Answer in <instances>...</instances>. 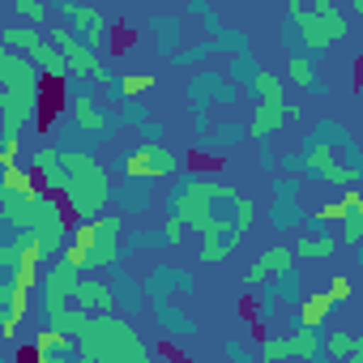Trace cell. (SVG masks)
<instances>
[{
	"instance_id": "1",
	"label": "cell",
	"mask_w": 363,
	"mask_h": 363,
	"mask_svg": "<svg viewBox=\"0 0 363 363\" xmlns=\"http://www.w3.org/2000/svg\"><path fill=\"white\" fill-rule=\"evenodd\" d=\"M299 150L308 154V179H316V184H329V189L363 184V150H359V141L350 137L346 124L316 120L303 133Z\"/></svg>"
},
{
	"instance_id": "2",
	"label": "cell",
	"mask_w": 363,
	"mask_h": 363,
	"mask_svg": "<svg viewBox=\"0 0 363 363\" xmlns=\"http://www.w3.org/2000/svg\"><path fill=\"white\" fill-rule=\"evenodd\" d=\"M9 223L18 227L22 244H26V248H35L43 261H56V257L69 248L73 227H77V218H73L69 201H65L60 193H48V189H39V193L18 210V218H9Z\"/></svg>"
},
{
	"instance_id": "3",
	"label": "cell",
	"mask_w": 363,
	"mask_h": 363,
	"mask_svg": "<svg viewBox=\"0 0 363 363\" xmlns=\"http://www.w3.org/2000/svg\"><path fill=\"white\" fill-rule=\"evenodd\" d=\"M77 346H82V363H145V359H154V350L137 337L133 316H124V312L90 316Z\"/></svg>"
},
{
	"instance_id": "4",
	"label": "cell",
	"mask_w": 363,
	"mask_h": 363,
	"mask_svg": "<svg viewBox=\"0 0 363 363\" xmlns=\"http://www.w3.org/2000/svg\"><path fill=\"white\" fill-rule=\"evenodd\" d=\"M128 218L116 210V214H94V218H82L77 227H73V240H69V248H65V257H73L86 274L90 269H111L116 261H120V252H124V227Z\"/></svg>"
},
{
	"instance_id": "5",
	"label": "cell",
	"mask_w": 363,
	"mask_h": 363,
	"mask_svg": "<svg viewBox=\"0 0 363 363\" xmlns=\"http://www.w3.org/2000/svg\"><path fill=\"white\" fill-rule=\"evenodd\" d=\"M82 274H86V269H82L73 257H65V252L43 269V278H39V303H35L39 325H52L65 308H73V295H77Z\"/></svg>"
},
{
	"instance_id": "6",
	"label": "cell",
	"mask_w": 363,
	"mask_h": 363,
	"mask_svg": "<svg viewBox=\"0 0 363 363\" xmlns=\"http://www.w3.org/2000/svg\"><path fill=\"white\" fill-rule=\"evenodd\" d=\"M116 162H120V175H141V179H154V184L158 179H175L184 171V154H175L162 141H137V145L120 150Z\"/></svg>"
},
{
	"instance_id": "7",
	"label": "cell",
	"mask_w": 363,
	"mask_h": 363,
	"mask_svg": "<svg viewBox=\"0 0 363 363\" xmlns=\"http://www.w3.org/2000/svg\"><path fill=\"white\" fill-rule=\"evenodd\" d=\"M111 175H107V167L103 162H94V167H86V171H77V175H69V184H65V201H69V210H73V218L82 223V218H94V214H103L107 206H111Z\"/></svg>"
},
{
	"instance_id": "8",
	"label": "cell",
	"mask_w": 363,
	"mask_h": 363,
	"mask_svg": "<svg viewBox=\"0 0 363 363\" xmlns=\"http://www.w3.org/2000/svg\"><path fill=\"white\" fill-rule=\"evenodd\" d=\"M299 22H303V35H308V48L312 56L320 60V52L337 39H346V18H342V5H329V0H299V5L291 9Z\"/></svg>"
},
{
	"instance_id": "9",
	"label": "cell",
	"mask_w": 363,
	"mask_h": 363,
	"mask_svg": "<svg viewBox=\"0 0 363 363\" xmlns=\"http://www.w3.org/2000/svg\"><path fill=\"white\" fill-rule=\"evenodd\" d=\"M184 99H189L193 116H210V107H235V103H240V86H235L227 73L201 65V69L189 73V82H184Z\"/></svg>"
},
{
	"instance_id": "10",
	"label": "cell",
	"mask_w": 363,
	"mask_h": 363,
	"mask_svg": "<svg viewBox=\"0 0 363 363\" xmlns=\"http://www.w3.org/2000/svg\"><path fill=\"white\" fill-rule=\"evenodd\" d=\"M299 179H303V175H286V171L274 179V197H269V206H265V218H269L274 231H299L303 218H308V210H303V201H299Z\"/></svg>"
},
{
	"instance_id": "11",
	"label": "cell",
	"mask_w": 363,
	"mask_h": 363,
	"mask_svg": "<svg viewBox=\"0 0 363 363\" xmlns=\"http://www.w3.org/2000/svg\"><path fill=\"white\" fill-rule=\"evenodd\" d=\"M43 141L60 145V150H94L99 154V133H90L77 116H73V103H60L48 120H43Z\"/></svg>"
},
{
	"instance_id": "12",
	"label": "cell",
	"mask_w": 363,
	"mask_h": 363,
	"mask_svg": "<svg viewBox=\"0 0 363 363\" xmlns=\"http://www.w3.org/2000/svg\"><path fill=\"white\" fill-rule=\"evenodd\" d=\"M30 312H35V286H26L13 274H0V337H18Z\"/></svg>"
},
{
	"instance_id": "13",
	"label": "cell",
	"mask_w": 363,
	"mask_h": 363,
	"mask_svg": "<svg viewBox=\"0 0 363 363\" xmlns=\"http://www.w3.org/2000/svg\"><path fill=\"white\" fill-rule=\"evenodd\" d=\"M26 354L35 363H82V346L73 333L56 329V325H39V333L26 342Z\"/></svg>"
},
{
	"instance_id": "14",
	"label": "cell",
	"mask_w": 363,
	"mask_h": 363,
	"mask_svg": "<svg viewBox=\"0 0 363 363\" xmlns=\"http://www.w3.org/2000/svg\"><path fill=\"white\" fill-rule=\"evenodd\" d=\"M39 189H43V184H39V175H35L30 167H22V162L5 167V175H0V218H18V210H22Z\"/></svg>"
},
{
	"instance_id": "15",
	"label": "cell",
	"mask_w": 363,
	"mask_h": 363,
	"mask_svg": "<svg viewBox=\"0 0 363 363\" xmlns=\"http://www.w3.org/2000/svg\"><path fill=\"white\" fill-rule=\"evenodd\" d=\"M111 206L124 214V218H145L150 210H158V193H154V179H141V175H124L120 184L111 189Z\"/></svg>"
},
{
	"instance_id": "16",
	"label": "cell",
	"mask_w": 363,
	"mask_h": 363,
	"mask_svg": "<svg viewBox=\"0 0 363 363\" xmlns=\"http://www.w3.org/2000/svg\"><path fill=\"white\" fill-rule=\"evenodd\" d=\"M244 141H252V128H248V120H231V116L214 120L206 133H193V150H201V154H231Z\"/></svg>"
},
{
	"instance_id": "17",
	"label": "cell",
	"mask_w": 363,
	"mask_h": 363,
	"mask_svg": "<svg viewBox=\"0 0 363 363\" xmlns=\"http://www.w3.org/2000/svg\"><path fill=\"white\" fill-rule=\"evenodd\" d=\"M48 35L60 43V52H65V60H69V73H86V77L99 82V73H103V56H99V48H90L86 39H77L69 26H52Z\"/></svg>"
},
{
	"instance_id": "18",
	"label": "cell",
	"mask_w": 363,
	"mask_h": 363,
	"mask_svg": "<svg viewBox=\"0 0 363 363\" xmlns=\"http://www.w3.org/2000/svg\"><path fill=\"white\" fill-rule=\"evenodd\" d=\"M107 282H111V295H116V312H124V316H141V312L150 308V291H145V282H137V278L124 269V261H116V265L107 269Z\"/></svg>"
},
{
	"instance_id": "19",
	"label": "cell",
	"mask_w": 363,
	"mask_h": 363,
	"mask_svg": "<svg viewBox=\"0 0 363 363\" xmlns=\"http://www.w3.org/2000/svg\"><path fill=\"white\" fill-rule=\"evenodd\" d=\"M65 26H69L77 39H86L90 48H103V43H107V30H111L116 22H107L103 9H94L90 0H77V5L65 9Z\"/></svg>"
},
{
	"instance_id": "20",
	"label": "cell",
	"mask_w": 363,
	"mask_h": 363,
	"mask_svg": "<svg viewBox=\"0 0 363 363\" xmlns=\"http://www.w3.org/2000/svg\"><path fill=\"white\" fill-rule=\"evenodd\" d=\"M30 171L39 175V184H43L48 193H65V184H69L65 150H60V145H52V141H43V145H35V150H30Z\"/></svg>"
},
{
	"instance_id": "21",
	"label": "cell",
	"mask_w": 363,
	"mask_h": 363,
	"mask_svg": "<svg viewBox=\"0 0 363 363\" xmlns=\"http://www.w3.org/2000/svg\"><path fill=\"white\" fill-rule=\"evenodd\" d=\"M150 312H154V320H158V329H162V337H193L201 325L179 308L171 295H150Z\"/></svg>"
},
{
	"instance_id": "22",
	"label": "cell",
	"mask_w": 363,
	"mask_h": 363,
	"mask_svg": "<svg viewBox=\"0 0 363 363\" xmlns=\"http://www.w3.org/2000/svg\"><path fill=\"white\" fill-rule=\"evenodd\" d=\"M145 30H150L154 52H158L162 60H171L179 48H184V18H175V13H154V18L145 22Z\"/></svg>"
},
{
	"instance_id": "23",
	"label": "cell",
	"mask_w": 363,
	"mask_h": 363,
	"mask_svg": "<svg viewBox=\"0 0 363 363\" xmlns=\"http://www.w3.org/2000/svg\"><path fill=\"white\" fill-rule=\"evenodd\" d=\"M145 291H150V295H171V291H179V295H197V278H193L189 269H179V265L158 261V265L145 274Z\"/></svg>"
},
{
	"instance_id": "24",
	"label": "cell",
	"mask_w": 363,
	"mask_h": 363,
	"mask_svg": "<svg viewBox=\"0 0 363 363\" xmlns=\"http://www.w3.org/2000/svg\"><path fill=\"white\" fill-rule=\"evenodd\" d=\"M295 261H299V257H295V248H282V244H278V248H265V252H261V257L244 269V286H248V291H257L261 282H269L274 274L291 269Z\"/></svg>"
},
{
	"instance_id": "25",
	"label": "cell",
	"mask_w": 363,
	"mask_h": 363,
	"mask_svg": "<svg viewBox=\"0 0 363 363\" xmlns=\"http://www.w3.org/2000/svg\"><path fill=\"white\" fill-rule=\"evenodd\" d=\"M240 240H244V231H240V227H231V223H218V227L201 231V261H206V265L227 261V257L240 248Z\"/></svg>"
},
{
	"instance_id": "26",
	"label": "cell",
	"mask_w": 363,
	"mask_h": 363,
	"mask_svg": "<svg viewBox=\"0 0 363 363\" xmlns=\"http://www.w3.org/2000/svg\"><path fill=\"white\" fill-rule=\"evenodd\" d=\"M73 303H77V308H86L90 316H99V312H116V295H111V282H107V278H94V269H90V274H82Z\"/></svg>"
},
{
	"instance_id": "27",
	"label": "cell",
	"mask_w": 363,
	"mask_h": 363,
	"mask_svg": "<svg viewBox=\"0 0 363 363\" xmlns=\"http://www.w3.org/2000/svg\"><path fill=\"white\" fill-rule=\"evenodd\" d=\"M291 346H295V359H308V363H325L329 359V346H325V329L320 325H295L291 329Z\"/></svg>"
},
{
	"instance_id": "28",
	"label": "cell",
	"mask_w": 363,
	"mask_h": 363,
	"mask_svg": "<svg viewBox=\"0 0 363 363\" xmlns=\"http://www.w3.org/2000/svg\"><path fill=\"white\" fill-rule=\"evenodd\" d=\"M286 73H291V82H295L303 94H312V99H325V94H329V86H325L320 73H316V56H286Z\"/></svg>"
},
{
	"instance_id": "29",
	"label": "cell",
	"mask_w": 363,
	"mask_h": 363,
	"mask_svg": "<svg viewBox=\"0 0 363 363\" xmlns=\"http://www.w3.org/2000/svg\"><path fill=\"white\" fill-rule=\"evenodd\" d=\"M342 244L354 248L363 244V193H342V227H337Z\"/></svg>"
},
{
	"instance_id": "30",
	"label": "cell",
	"mask_w": 363,
	"mask_h": 363,
	"mask_svg": "<svg viewBox=\"0 0 363 363\" xmlns=\"http://www.w3.org/2000/svg\"><path fill=\"white\" fill-rule=\"evenodd\" d=\"M337 244H342V235L299 231V240H295V257H299V261H329V257L337 252Z\"/></svg>"
},
{
	"instance_id": "31",
	"label": "cell",
	"mask_w": 363,
	"mask_h": 363,
	"mask_svg": "<svg viewBox=\"0 0 363 363\" xmlns=\"http://www.w3.org/2000/svg\"><path fill=\"white\" fill-rule=\"evenodd\" d=\"M210 56H218V39H214V35H206L201 43H184L167 65H171V69H201Z\"/></svg>"
},
{
	"instance_id": "32",
	"label": "cell",
	"mask_w": 363,
	"mask_h": 363,
	"mask_svg": "<svg viewBox=\"0 0 363 363\" xmlns=\"http://www.w3.org/2000/svg\"><path fill=\"white\" fill-rule=\"evenodd\" d=\"M333 308H337V299H333V295H329V286H325V291H308V295H303L299 316H303V325H320V329H325Z\"/></svg>"
},
{
	"instance_id": "33",
	"label": "cell",
	"mask_w": 363,
	"mask_h": 363,
	"mask_svg": "<svg viewBox=\"0 0 363 363\" xmlns=\"http://www.w3.org/2000/svg\"><path fill=\"white\" fill-rule=\"evenodd\" d=\"M227 77H231L240 90H252V86H257V77H261L257 56H252V52H235V56H227Z\"/></svg>"
},
{
	"instance_id": "34",
	"label": "cell",
	"mask_w": 363,
	"mask_h": 363,
	"mask_svg": "<svg viewBox=\"0 0 363 363\" xmlns=\"http://www.w3.org/2000/svg\"><path fill=\"white\" fill-rule=\"evenodd\" d=\"M274 291H278V299H282L286 308H299V303H303V295H308V286H303V274H299V265H291V269L274 274Z\"/></svg>"
},
{
	"instance_id": "35",
	"label": "cell",
	"mask_w": 363,
	"mask_h": 363,
	"mask_svg": "<svg viewBox=\"0 0 363 363\" xmlns=\"http://www.w3.org/2000/svg\"><path fill=\"white\" fill-rule=\"evenodd\" d=\"M124 248H133V252L171 248V235H167V227H158V231H150V227H128V231H124Z\"/></svg>"
},
{
	"instance_id": "36",
	"label": "cell",
	"mask_w": 363,
	"mask_h": 363,
	"mask_svg": "<svg viewBox=\"0 0 363 363\" xmlns=\"http://www.w3.org/2000/svg\"><path fill=\"white\" fill-rule=\"evenodd\" d=\"M282 48H286V56H312L308 35H303V22L295 13H286V22H282Z\"/></svg>"
},
{
	"instance_id": "37",
	"label": "cell",
	"mask_w": 363,
	"mask_h": 363,
	"mask_svg": "<svg viewBox=\"0 0 363 363\" xmlns=\"http://www.w3.org/2000/svg\"><path fill=\"white\" fill-rule=\"evenodd\" d=\"M60 90H65V99H69V103H77V99H94V94H103V86H99L94 77H86V73H69V77L60 82Z\"/></svg>"
},
{
	"instance_id": "38",
	"label": "cell",
	"mask_w": 363,
	"mask_h": 363,
	"mask_svg": "<svg viewBox=\"0 0 363 363\" xmlns=\"http://www.w3.org/2000/svg\"><path fill=\"white\" fill-rule=\"evenodd\" d=\"M9 9H13L18 22H26V26H43L52 5H48V0H9Z\"/></svg>"
},
{
	"instance_id": "39",
	"label": "cell",
	"mask_w": 363,
	"mask_h": 363,
	"mask_svg": "<svg viewBox=\"0 0 363 363\" xmlns=\"http://www.w3.org/2000/svg\"><path fill=\"white\" fill-rule=\"evenodd\" d=\"M184 13H189V18H197V22L206 26V35H218V30H223V22H218V9L210 5V0H189V5H184Z\"/></svg>"
},
{
	"instance_id": "40",
	"label": "cell",
	"mask_w": 363,
	"mask_h": 363,
	"mask_svg": "<svg viewBox=\"0 0 363 363\" xmlns=\"http://www.w3.org/2000/svg\"><path fill=\"white\" fill-rule=\"evenodd\" d=\"M359 333H346V329H325V346H329V359H350Z\"/></svg>"
},
{
	"instance_id": "41",
	"label": "cell",
	"mask_w": 363,
	"mask_h": 363,
	"mask_svg": "<svg viewBox=\"0 0 363 363\" xmlns=\"http://www.w3.org/2000/svg\"><path fill=\"white\" fill-rule=\"evenodd\" d=\"M158 77L154 73H120V94L124 99H141V90H154Z\"/></svg>"
},
{
	"instance_id": "42",
	"label": "cell",
	"mask_w": 363,
	"mask_h": 363,
	"mask_svg": "<svg viewBox=\"0 0 363 363\" xmlns=\"http://www.w3.org/2000/svg\"><path fill=\"white\" fill-rule=\"evenodd\" d=\"M223 354H227V359H235V363H252V359H261V342L227 337V342H223Z\"/></svg>"
},
{
	"instance_id": "43",
	"label": "cell",
	"mask_w": 363,
	"mask_h": 363,
	"mask_svg": "<svg viewBox=\"0 0 363 363\" xmlns=\"http://www.w3.org/2000/svg\"><path fill=\"white\" fill-rule=\"evenodd\" d=\"M214 39H218V52H227V56H235V52H252V39H248L244 30H227V26H223Z\"/></svg>"
},
{
	"instance_id": "44",
	"label": "cell",
	"mask_w": 363,
	"mask_h": 363,
	"mask_svg": "<svg viewBox=\"0 0 363 363\" xmlns=\"http://www.w3.org/2000/svg\"><path fill=\"white\" fill-rule=\"evenodd\" d=\"M22 150V133L18 128H0V167H13Z\"/></svg>"
},
{
	"instance_id": "45",
	"label": "cell",
	"mask_w": 363,
	"mask_h": 363,
	"mask_svg": "<svg viewBox=\"0 0 363 363\" xmlns=\"http://www.w3.org/2000/svg\"><path fill=\"white\" fill-rule=\"evenodd\" d=\"M120 120H124V128H141V124L150 120V107H145L141 99H124V103H120Z\"/></svg>"
},
{
	"instance_id": "46",
	"label": "cell",
	"mask_w": 363,
	"mask_h": 363,
	"mask_svg": "<svg viewBox=\"0 0 363 363\" xmlns=\"http://www.w3.org/2000/svg\"><path fill=\"white\" fill-rule=\"evenodd\" d=\"M278 171H286V175H308V154H303V150L278 154Z\"/></svg>"
},
{
	"instance_id": "47",
	"label": "cell",
	"mask_w": 363,
	"mask_h": 363,
	"mask_svg": "<svg viewBox=\"0 0 363 363\" xmlns=\"http://www.w3.org/2000/svg\"><path fill=\"white\" fill-rule=\"evenodd\" d=\"M329 295L337 299V303H350V295H354V286H350V278H329Z\"/></svg>"
},
{
	"instance_id": "48",
	"label": "cell",
	"mask_w": 363,
	"mask_h": 363,
	"mask_svg": "<svg viewBox=\"0 0 363 363\" xmlns=\"http://www.w3.org/2000/svg\"><path fill=\"white\" fill-rule=\"evenodd\" d=\"M257 167L261 171H278V154L269 150V141H257Z\"/></svg>"
},
{
	"instance_id": "49",
	"label": "cell",
	"mask_w": 363,
	"mask_h": 363,
	"mask_svg": "<svg viewBox=\"0 0 363 363\" xmlns=\"http://www.w3.org/2000/svg\"><path fill=\"white\" fill-rule=\"evenodd\" d=\"M162 133H167V124H158V120H145V124L137 128V141H162Z\"/></svg>"
},
{
	"instance_id": "50",
	"label": "cell",
	"mask_w": 363,
	"mask_h": 363,
	"mask_svg": "<svg viewBox=\"0 0 363 363\" xmlns=\"http://www.w3.org/2000/svg\"><path fill=\"white\" fill-rule=\"evenodd\" d=\"M350 363H363V333H359V342H354V350H350Z\"/></svg>"
},
{
	"instance_id": "51",
	"label": "cell",
	"mask_w": 363,
	"mask_h": 363,
	"mask_svg": "<svg viewBox=\"0 0 363 363\" xmlns=\"http://www.w3.org/2000/svg\"><path fill=\"white\" fill-rule=\"evenodd\" d=\"M350 252H354V265H359V269H363V244H354V248H350Z\"/></svg>"
},
{
	"instance_id": "52",
	"label": "cell",
	"mask_w": 363,
	"mask_h": 363,
	"mask_svg": "<svg viewBox=\"0 0 363 363\" xmlns=\"http://www.w3.org/2000/svg\"><path fill=\"white\" fill-rule=\"evenodd\" d=\"M350 9H354V13H359V18H363V0H350Z\"/></svg>"
}]
</instances>
